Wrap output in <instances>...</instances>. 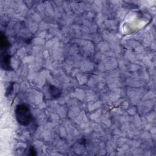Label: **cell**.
I'll return each mask as SVG.
<instances>
[{
  "label": "cell",
  "instance_id": "1",
  "mask_svg": "<svg viewBox=\"0 0 156 156\" xmlns=\"http://www.w3.org/2000/svg\"><path fill=\"white\" fill-rule=\"evenodd\" d=\"M15 113L17 121L22 126H27L33 120L30 108L26 104L18 105L16 107Z\"/></svg>",
  "mask_w": 156,
  "mask_h": 156
},
{
  "label": "cell",
  "instance_id": "2",
  "mask_svg": "<svg viewBox=\"0 0 156 156\" xmlns=\"http://www.w3.org/2000/svg\"><path fill=\"white\" fill-rule=\"evenodd\" d=\"M1 66L4 69L10 70L12 67L10 66V56L7 53L1 54Z\"/></svg>",
  "mask_w": 156,
  "mask_h": 156
},
{
  "label": "cell",
  "instance_id": "3",
  "mask_svg": "<svg viewBox=\"0 0 156 156\" xmlns=\"http://www.w3.org/2000/svg\"><path fill=\"white\" fill-rule=\"evenodd\" d=\"M49 92L51 96H52V98H57L60 97V96L62 93L58 87H57L54 85L49 86Z\"/></svg>",
  "mask_w": 156,
  "mask_h": 156
},
{
  "label": "cell",
  "instance_id": "4",
  "mask_svg": "<svg viewBox=\"0 0 156 156\" xmlns=\"http://www.w3.org/2000/svg\"><path fill=\"white\" fill-rule=\"evenodd\" d=\"M29 151H30V154H29L31 155H34L36 154L35 153V149H34V148L33 147H31L30 148Z\"/></svg>",
  "mask_w": 156,
  "mask_h": 156
}]
</instances>
